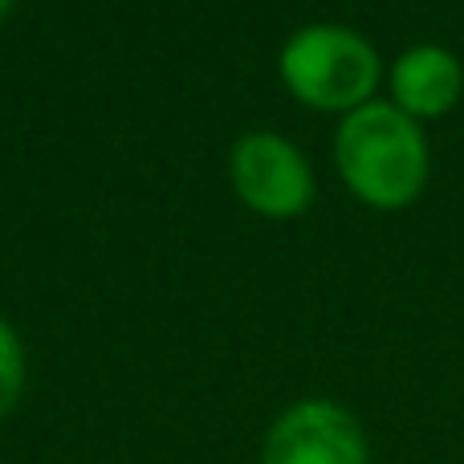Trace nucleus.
Here are the masks:
<instances>
[{"label":"nucleus","mask_w":464,"mask_h":464,"mask_svg":"<svg viewBox=\"0 0 464 464\" xmlns=\"http://www.w3.org/2000/svg\"><path fill=\"white\" fill-rule=\"evenodd\" d=\"M464 73L460 62L440 45H416L395 62L392 70V94L395 106L411 119H436L452 111L460 98Z\"/></svg>","instance_id":"nucleus-5"},{"label":"nucleus","mask_w":464,"mask_h":464,"mask_svg":"<svg viewBox=\"0 0 464 464\" xmlns=\"http://www.w3.org/2000/svg\"><path fill=\"white\" fill-rule=\"evenodd\" d=\"M289 94L318 111H359L379 86V53L343 24H305L281 49Z\"/></svg>","instance_id":"nucleus-2"},{"label":"nucleus","mask_w":464,"mask_h":464,"mask_svg":"<svg viewBox=\"0 0 464 464\" xmlns=\"http://www.w3.org/2000/svg\"><path fill=\"white\" fill-rule=\"evenodd\" d=\"M228 176L240 200L273 220L297 217L314 200V171L305 155L289 139L269 135V130L237 139L228 155Z\"/></svg>","instance_id":"nucleus-3"},{"label":"nucleus","mask_w":464,"mask_h":464,"mask_svg":"<svg viewBox=\"0 0 464 464\" xmlns=\"http://www.w3.org/2000/svg\"><path fill=\"white\" fill-rule=\"evenodd\" d=\"M24 392V346L16 330L0 318V420L16 408Z\"/></svg>","instance_id":"nucleus-6"},{"label":"nucleus","mask_w":464,"mask_h":464,"mask_svg":"<svg viewBox=\"0 0 464 464\" xmlns=\"http://www.w3.org/2000/svg\"><path fill=\"white\" fill-rule=\"evenodd\" d=\"M334 155L346 188L375 208H403L428 179L424 130L395 102H367L346 114Z\"/></svg>","instance_id":"nucleus-1"},{"label":"nucleus","mask_w":464,"mask_h":464,"mask_svg":"<svg viewBox=\"0 0 464 464\" xmlns=\"http://www.w3.org/2000/svg\"><path fill=\"white\" fill-rule=\"evenodd\" d=\"M261 464H371V449L346 408L330 400H302L265 432Z\"/></svg>","instance_id":"nucleus-4"},{"label":"nucleus","mask_w":464,"mask_h":464,"mask_svg":"<svg viewBox=\"0 0 464 464\" xmlns=\"http://www.w3.org/2000/svg\"><path fill=\"white\" fill-rule=\"evenodd\" d=\"M8 8H13V0H0V16H5V13H8Z\"/></svg>","instance_id":"nucleus-7"}]
</instances>
